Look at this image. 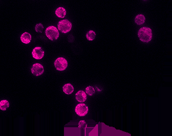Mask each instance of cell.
Wrapping results in <instances>:
<instances>
[{"label":"cell","mask_w":172,"mask_h":136,"mask_svg":"<svg viewBox=\"0 0 172 136\" xmlns=\"http://www.w3.org/2000/svg\"><path fill=\"white\" fill-rule=\"evenodd\" d=\"M138 37L142 42L148 43L152 39V31L147 27L141 28L138 31Z\"/></svg>","instance_id":"cell-1"},{"label":"cell","mask_w":172,"mask_h":136,"mask_svg":"<svg viewBox=\"0 0 172 136\" xmlns=\"http://www.w3.org/2000/svg\"><path fill=\"white\" fill-rule=\"evenodd\" d=\"M58 28L62 33H67L72 29V23L68 19L61 20L58 23Z\"/></svg>","instance_id":"cell-2"},{"label":"cell","mask_w":172,"mask_h":136,"mask_svg":"<svg viewBox=\"0 0 172 136\" xmlns=\"http://www.w3.org/2000/svg\"><path fill=\"white\" fill-rule=\"evenodd\" d=\"M45 34L47 38L51 40L58 39L59 36L58 29L54 26H50L46 28L45 31Z\"/></svg>","instance_id":"cell-3"},{"label":"cell","mask_w":172,"mask_h":136,"mask_svg":"<svg viewBox=\"0 0 172 136\" xmlns=\"http://www.w3.org/2000/svg\"><path fill=\"white\" fill-rule=\"evenodd\" d=\"M54 65L57 70L64 71L68 67V61L64 57H59L55 61Z\"/></svg>","instance_id":"cell-4"},{"label":"cell","mask_w":172,"mask_h":136,"mask_svg":"<svg viewBox=\"0 0 172 136\" xmlns=\"http://www.w3.org/2000/svg\"><path fill=\"white\" fill-rule=\"evenodd\" d=\"M75 112L81 117L85 116L88 112V107L84 103H79L75 107Z\"/></svg>","instance_id":"cell-5"},{"label":"cell","mask_w":172,"mask_h":136,"mask_svg":"<svg viewBox=\"0 0 172 136\" xmlns=\"http://www.w3.org/2000/svg\"><path fill=\"white\" fill-rule=\"evenodd\" d=\"M44 72V67L39 63L34 64L31 68V72L35 76H39L42 75Z\"/></svg>","instance_id":"cell-6"},{"label":"cell","mask_w":172,"mask_h":136,"mask_svg":"<svg viewBox=\"0 0 172 136\" xmlns=\"http://www.w3.org/2000/svg\"><path fill=\"white\" fill-rule=\"evenodd\" d=\"M32 55L35 59L41 60L44 56V52L40 47H36L33 49Z\"/></svg>","instance_id":"cell-7"},{"label":"cell","mask_w":172,"mask_h":136,"mask_svg":"<svg viewBox=\"0 0 172 136\" xmlns=\"http://www.w3.org/2000/svg\"><path fill=\"white\" fill-rule=\"evenodd\" d=\"M75 98L77 101L82 103L86 101L87 98V94L83 91H79L75 95Z\"/></svg>","instance_id":"cell-8"},{"label":"cell","mask_w":172,"mask_h":136,"mask_svg":"<svg viewBox=\"0 0 172 136\" xmlns=\"http://www.w3.org/2000/svg\"><path fill=\"white\" fill-rule=\"evenodd\" d=\"M21 40L25 44L30 43L31 40V35L28 32L24 33L21 36Z\"/></svg>","instance_id":"cell-9"},{"label":"cell","mask_w":172,"mask_h":136,"mask_svg":"<svg viewBox=\"0 0 172 136\" xmlns=\"http://www.w3.org/2000/svg\"><path fill=\"white\" fill-rule=\"evenodd\" d=\"M55 14L59 18H64L67 14L66 9L63 7H59L56 9L55 11Z\"/></svg>","instance_id":"cell-10"},{"label":"cell","mask_w":172,"mask_h":136,"mask_svg":"<svg viewBox=\"0 0 172 136\" xmlns=\"http://www.w3.org/2000/svg\"><path fill=\"white\" fill-rule=\"evenodd\" d=\"M73 91H74V88H73V86L71 84H66L63 86V91L67 95L71 94Z\"/></svg>","instance_id":"cell-11"},{"label":"cell","mask_w":172,"mask_h":136,"mask_svg":"<svg viewBox=\"0 0 172 136\" xmlns=\"http://www.w3.org/2000/svg\"><path fill=\"white\" fill-rule=\"evenodd\" d=\"M145 20H146V18L143 15L139 14V15H136V17H135L134 22L137 25H142L144 23Z\"/></svg>","instance_id":"cell-12"},{"label":"cell","mask_w":172,"mask_h":136,"mask_svg":"<svg viewBox=\"0 0 172 136\" xmlns=\"http://www.w3.org/2000/svg\"><path fill=\"white\" fill-rule=\"evenodd\" d=\"M9 106V103L7 100H2L0 101V109L6 110Z\"/></svg>","instance_id":"cell-13"},{"label":"cell","mask_w":172,"mask_h":136,"mask_svg":"<svg viewBox=\"0 0 172 136\" xmlns=\"http://www.w3.org/2000/svg\"><path fill=\"white\" fill-rule=\"evenodd\" d=\"M86 37H87V38L88 40L92 41L95 39L96 33L93 31H90L86 34Z\"/></svg>","instance_id":"cell-14"},{"label":"cell","mask_w":172,"mask_h":136,"mask_svg":"<svg viewBox=\"0 0 172 136\" xmlns=\"http://www.w3.org/2000/svg\"><path fill=\"white\" fill-rule=\"evenodd\" d=\"M85 92H86V94H87L89 96H92L95 92L94 88L91 86H88V87L86 88Z\"/></svg>","instance_id":"cell-15"},{"label":"cell","mask_w":172,"mask_h":136,"mask_svg":"<svg viewBox=\"0 0 172 136\" xmlns=\"http://www.w3.org/2000/svg\"><path fill=\"white\" fill-rule=\"evenodd\" d=\"M35 31L36 32L38 33H42L44 29V27L42 25V24L41 23H38L35 26Z\"/></svg>","instance_id":"cell-16"},{"label":"cell","mask_w":172,"mask_h":136,"mask_svg":"<svg viewBox=\"0 0 172 136\" xmlns=\"http://www.w3.org/2000/svg\"><path fill=\"white\" fill-rule=\"evenodd\" d=\"M87 126V123L85 121V120H81L79 122V128H83L85 129Z\"/></svg>","instance_id":"cell-17"}]
</instances>
